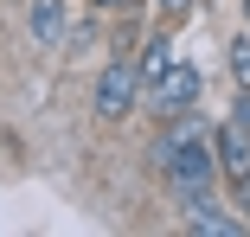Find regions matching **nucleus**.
<instances>
[{
  "instance_id": "obj_4",
  "label": "nucleus",
  "mask_w": 250,
  "mask_h": 237,
  "mask_svg": "<svg viewBox=\"0 0 250 237\" xmlns=\"http://www.w3.org/2000/svg\"><path fill=\"white\" fill-rule=\"evenodd\" d=\"M180 224H186V231H212V237H237V231H244V218H231V212L218 205V193H212V186H199V193H180Z\"/></svg>"
},
{
  "instance_id": "obj_11",
  "label": "nucleus",
  "mask_w": 250,
  "mask_h": 237,
  "mask_svg": "<svg viewBox=\"0 0 250 237\" xmlns=\"http://www.w3.org/2000/svg\"><path fill=\"white\" fill-rule=\"evenodd\" d=\"M161 7H167V13H186V7H192V0H161Z\"/></svg>"
},
{
  "instance_id": "obj_6",
  "label": "nucleus",
  "mask_w": 250,
  "mask_h": 237,
  "mask_svg": "<svg viewBox=\"0 0 250 237\" xmlns=\"http://www.w3.org/2000/svg\"><path fill=\"white\" fill-rule=\"evenodd\" d=\"M26 26L39 52H58L64 45V0H26Z\"/></svg>"
},
{
  "instance_id": "obj_3",
  "label": "nucleus",
  "mask_w": 250,
  "mask_h": 237,
  "mask_svg": "<svg viewBox=\"0 0 250 237\" xmlns=\"http://www.w3.org/2000/svg\"><path fill=\"white\" fill-rule=\"evenodd\" d=\"M199 103V64H186V58H173L154 83L141 90V109H154L161 122H173V116H186Z\"/></svg>"
},
{
  "instance_id": "obj_8",
  "label": "nucleus",
  "mask_w": 250,
  "mask_h": 237,
  "mask_svg": "<svg viewBox=\"0 0 250 237\" xmlns=\"http://www.w3.org/2000/svg\"><path fill=\"white\" fill-rule=\"evenodd\" d=\"M225 71H231V83H237V90H250V32H237V39H231Z\"/></svg>"
},
{
  "instance_id": "obj_1",
  "label": "nucleus",
  "mask_w": 250,
  "mask_h": 237,
  "mask_svg": "<svg viewBox=\"0 0 250 237\" xmlns=\"http://www.w3.org/2000/svg\"><path fill=\"white\" fill-rule=\"evenodd\" d=\"M147 160H154L173 186V199L180 193H199V186H212L225 167H218V141H212V122L206 116H173L167 135H154V148H147Z\"/></svg>"
},
{
  "instance_id": "obj_13",
  "label": "nucleus",
  "mask_w": 250,
  "mask_h": 237,
  "mask_svg": "<svg viewBox=\"0 0 250 237\" xmlns=\"http://www.w3.org/2000/svg\"><path fill=\"white\" fill-rule=\"evenodd\" d=\"M244 26H250V0H244Z\"/></svg>"
},
{
  "instance_id": "obj_9",
  "label": "nucleus",
  "mask_w": 250,
  "mask_h": 237,
  "mask_svg": "<svg viewBox=\"0 0 250 237\" xmlns=\"http://www.w3.org/2000/svg\"><path fill=\"white\" fill-rule=\"evenodd\" d=\"M231 122H244V128H250V90H237V103H231Z\"/></svg>"
},
{
  "instance_id": "obj_7",
  "label": "nucleus",
  "mask_w": 250,
  "mask_h": 237,
  "mask_svg": "<svg viewBox=\"0 0 250 237\" xmlns=\"http://www.w3.org/2000/svg\"><path fill=\"white\" fill-rule=\"evenodd\" d=\"M135 64H141V83H154V77L173 64V39H167V32H154V39H147L141 52H135Z\"/></svg>"
},
{
  "instance_id": "obj_10",
  "label": "nucleus",
  "mask_w": 250,
  "mask_h": 237,
  "mask_svg": "<svg viewBox=\"0 0 250 237\" xmlns=\"http://www.w3.org/2000/svg\"><path fill=\"white\" fill-rule=\"evenodd\" d=\"M231 193H237V212H250V173H244V179H231Z\"/></svg>"
},
{
  "instance_id": "obj_5",
  "label": "nucleus",
  "mask_w": 250,
  "mask_h": 237,
  "mask_svg": "<svg viewBox=\"0 0 250 237\" xmlns=\"http://www.w3.org/2000/svg\"><path fill=\"white\" fill-rule=\"evenodd\" d=\"M212 141H218V167H225V179H244L250 173V128L244 122H212Z\"/></svg>"
},
{
  "instance_id": "obj_2",
  "label": "nucleus",
  "mask_w": 250,
  "mask_h": 237,
  "mask_svg": "<svg viewBox=\"0 0 250 237\" xmlns=\"http://www.w3.org/2000/svg\"><path fill=\"white\" fill-rule=\"evenodd\" d=\"M141 64L135 58H109L103 64V77H96V90H90V103H96V116L103 122H122L128 109H141Z\"/></svg>"
},
{
  "instance_id": "obj_12",
  "label": "nucleus",
  "mask_w": 250,
  "mask_h": 237,
  "mask_svg": "<svg viewBox=\"0 0 250 237\" xmlns=\"http://www.w3.org/2000/svg\"><path fill=\"white\" fill-rule=\"evenodd\" d=\"M103 7H135V0H103Z\"/></svg>"
}]
</instances>
